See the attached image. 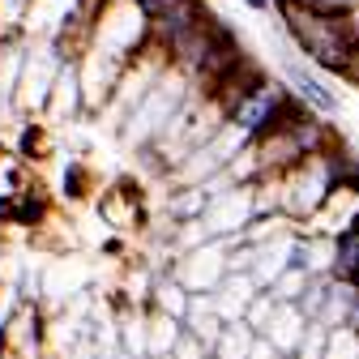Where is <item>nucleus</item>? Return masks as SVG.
I'll list each match as a JSON object with an SVG mask.
<instances>
[{
  "instance_id": "f257e3e1",
  "label": "nucleus",
  "mask_w": 359,
  "mask_h": 359,
  "mask_svg": "<svg viewBox=\"0 0 359 359\" xmlns=\"http://www.w3.org/2000/svg\"><path fill=\"white\" fill-rule=\"evenodd\" d=\"M287 22H291V30L299 34V43H304V48L317 56L325 69H346V65H351V48H346V34H342L338 22L312 13V9H304V5H287Z\"/></svg>"
},
{
  "instance_id": "f03ea898",
  "label": "nucleus",
  "mask_w": 359,
  "mask_h": 359,
  "mask_svg": "<svg viewBox=\"0 0 359 359\" xmlns=\"http://www.w3.org/2000/svg\"><path fill=\"white\" fill-rule=\"evenodd\" d=\"M274 111H278V95H274V90H257V95H248L236 107V124L244 133H257V128H265L269 120H274Z\"/></svg>"
},
{
  "instance_id": "7ed1b4c3",
  "label": "nucleus",
  "mask_w": 359,
  "mask_h": 359,
  "mask_svg": "<svg viewBox=\"0 0 359 359\" xmlns=\"http://www.w3.org/2000/svg\"><path fill=\"white\" fill-rule=\"evenodd\" d=\"M287 77L295 81V90H299V95H304L312 107H321V111H334V95H330V90H325L317 77H308L299 65H287Z\"/></svg>"
},
{
  "instance_id": "20e7f679",
  "label": "nucleus",
  "mask_w": 359,
  "mask_h": 359,
  "mask_svg": "<svg viewBox=\"0 0 359 359\" xmlns=\"http://www.w3.org/2000/svg\"><path fill=\"white\" fill-rule=\"evenodd\" d=\"M338 274L359 278V222H351L342 231V240H338Z\"/></svg>"
},
{
  "instance_id": "39448f33",
  "label": "nucleus",
  "mask_w": 359,
  "mask_h": 359,
  "mask_svg": "<svg viewBox=\"0 0 359 359\" xmlns=\"http://www.w3.org/2000/svg\"><path fill=\"white\" fill-rule=\"evenodd\" d=\"M248 5H252V9H265V5H269V0H248Z\"/></svg>"
}]
</instances>
